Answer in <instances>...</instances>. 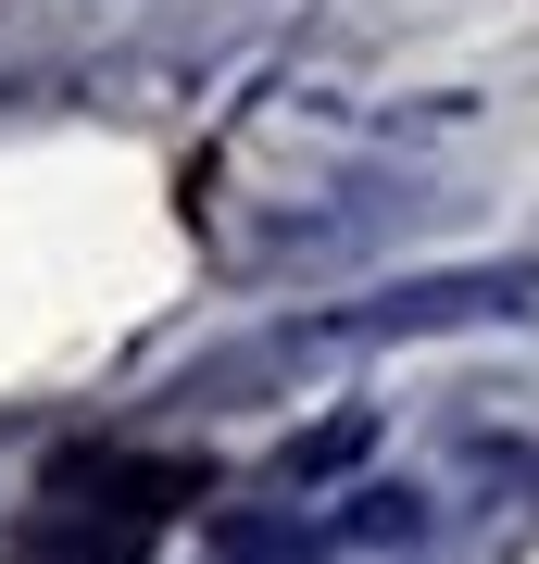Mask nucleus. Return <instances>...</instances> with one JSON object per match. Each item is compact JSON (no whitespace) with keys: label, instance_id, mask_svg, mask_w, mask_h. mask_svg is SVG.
<instances>
[{"label":"nucleus","instance_id":"nucleus-3","mask_svg":"<svg viewBox=\"0 0 539 564\" xmlns=\"http://www.w3.org/2000/svg\"><path fill=\"white\" fill-rule=\"evenodd\" d=\"M414 527H427V514H414V489H377V502L352 514V540H414Z\"/></svg>","mask_w":539,"mask_h":564},{"label":"nucleus","instance_id":"nucleus-1","mask_svg":"<svg viewBox=\"0 0 539 564\" xmlns=\"http://www.w3.org/2000/svg\"><path fill=\"white\" fill-rule=\"evenodd\" d=\"M364 440H377V414H326V426H301V440L277 452V477L314 489V477H339V464H364Z\"/></svg>","mask_w":539,"mask_h":564},{"label":"nucleus","instance_id":"nucleus-2","mask_svg":"<svg viewBox=\"0 0 539 564\" xmlns=\"http://www.w3.org/2000/svg\"><path fill=\"white\" fill-rule=\"evenodd\" d=\"M151 552V527H76V540H51L39 564H139Z\"/></svg>","mask_w":539,"mask_h":564}]
</instances>
